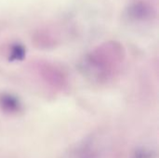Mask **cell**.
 Wrapping results in <instances>:
<instances>
[{"mask_svg": "<svg viewBox=\"0 0 159 158\" xmlns=\"http://www.w3.org/2000/svg\"><path fill=\"white\" fill-rule=\"evenodd\" d=\"M133 158H156V155L152 151L142 149L135 153Z\"/></svg>", "mask_w": 159, "mask_h": 158, "instance_id": "3957f363", "label": "cell"}, {"mask_svg": "<svg viewBox=\"0 0 159 158\" xmlns=\"http://www.w3.org/2000/svg\"><path fill=\"white\" fill-rule=\"evenodd\" d=\"M2 104L4 105L5 108H7V110H10V111L17 110L18 107H19V103H18L17 100L13 99V98L10 97V96L4 97V98L2 99Z\"/></svg>", "mask_w": 159, "mask_h": 158, "instance_id": "7a4b0ae2", "label": "cell"}, {"mask_svg": "<svg viewBox=\"0 0 159 158\" xmlns=\"http://www.w3.org/2000/svg\"><path fill=\"white\" fill-rule=\"evenodd\" d=\"M102 144L94 139H88L69 148L63 158H101Z\"/></svg>", "mask_w": 159, "mask_h": 158, "instance_id": "6da1fadb", "label": "cell"}]
</instances>
